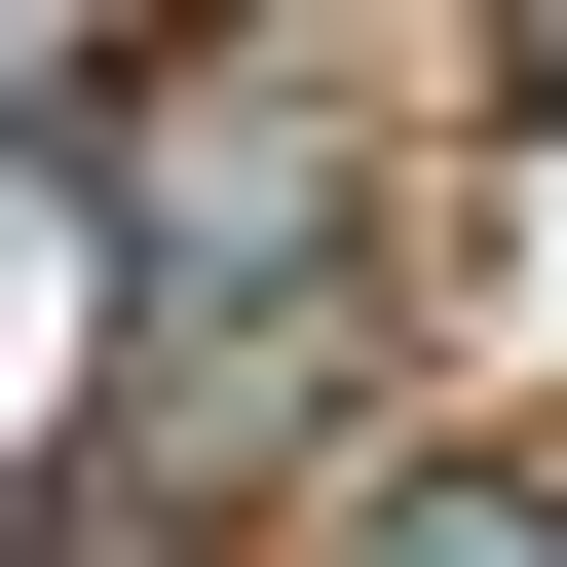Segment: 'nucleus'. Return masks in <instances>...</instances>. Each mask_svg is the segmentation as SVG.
<instances>
[{
  "label": "nucleus",
  "mask_w": 567,
  "mask_h": 567,
  "mask_svg": "<svg viewBox=\"0 0 567 567\" xmlns=\"http://www.w3.org/2000/svg\"><path fill=\"white\" fill-rule=\"evenodd\" d=\"M76 189H114V265H152V303H303V265H341V76L265 39V0H189V39L76 114Z\"/></svg>",
  "instance_id": "f257e3e1"
},
{
  "label": "nucleus",
  "mask_w": 567,
  "mask_h": 567,
  "mask_svg": "<svg viewBox=\"0 0 567 567\" xmlns=\"http://www.w3.org/2000/svg\"><path fill=\"white\" fill-rule=\"evenodd\" d=\"M529 76H567V0H529Z\"/></svg>",
  "instance_id": "f03ea898"
}]
</instances>
